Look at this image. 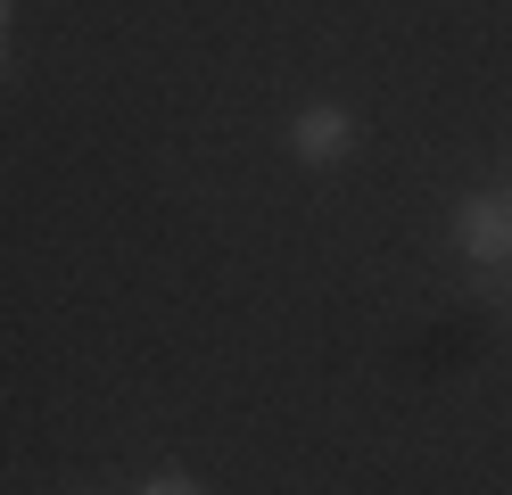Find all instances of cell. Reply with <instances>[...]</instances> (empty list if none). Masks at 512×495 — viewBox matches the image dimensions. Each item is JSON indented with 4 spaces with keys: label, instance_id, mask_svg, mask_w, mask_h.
<instances>
[{
    "label": "cell",
    "instance_id": "6da1fadb",
    "mask_svg": "<svg viewBox=\"0 0 512 495\" xmlns=\"http://www.w3.org/2000/svg\"><path fill=\"white\" fill-rule=\"evenodd\" d=\"M455 240H463L479 264H504V256H512V198H463Z\"/></svg>",
    "mask_w": 512,
    "mask_h": 495
},
{
    "label": "cell",
    "instance_id": "7a4b0ae2",
    "mask_svg": "<svg viewBox=\"0 0 512 495\" xmlns=\"http://www.w3.org/2000/svg\"><path fill=\"white\" fill-rule=\"evenodd\" d=\"M290 141H298V157H306V165H331V157L347 149V116H339V108H306Z\"/></svg>",
    "mask_w": 512,
    "mask_h": 495
},
{
    "label": "cell",
    "instance_id": "3957f363",
    "mask_svg": "<svg viewBox=\"0 0 512 495\" xmlns=\"http://www.w3.org/2000/svg\"><path fill=\"white\" fill-rule=\"evenodd\" d=\"M141 495H207V487H199V479H182V471H166V479H149Z\"/></svg>",
    "mask_w": 512,
    "mask_h": 495
},
{
    "label": "cell",
    "instance_id": "277c9868",
    "mask_svg": "<svg viewBox=\"0 0 512 495\" xmlns=\"http://www.w3.org/2000/svg\"><path fill=\"white\" fill-rule=\"evenodd\" d=\"M0 9H9V0H0Z\"/></svg>",
    "mask_w": 512,
    "mask_h": 495
}]
</instances>
